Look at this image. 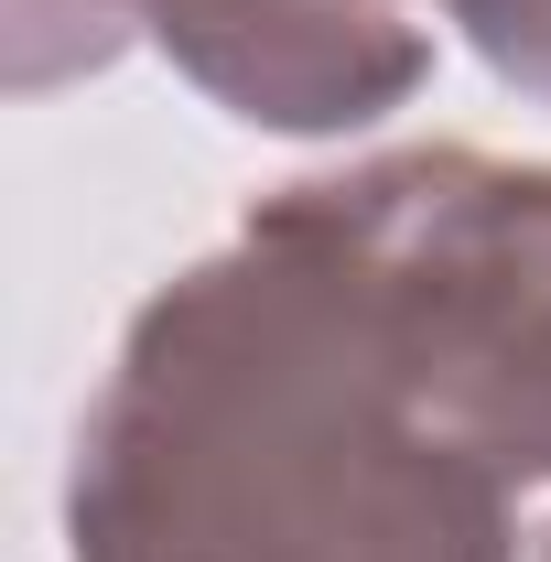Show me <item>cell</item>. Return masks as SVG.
<instances>
[{
	"mask_svg": "<svg viewBox=\"0 0 551 562\" xmlns=\"http://www.w3.org/2000/svg\"><path fill=\"white\" fill-rule=\"evenodd\" d=\"M508 476L432 432L346 281L271 227L131 314L66 465V562H519Z\"/></svg>",
	"mask_w": 551,
	"mask_h": 562,
	"instance_id": "6da1fadb",
	"label": "cell"
},
{
	"mask_svg": "<svg viewBox=\"0 0 551 562\" xmlns=\"http://www.w3.org/2000/svg\"><path fill=\"white\" fill-rule=\"evenodd\" d=\"M249 227L346 281L432 432L508 487H551V162L379 151L260 195Z\"/></svg>",
	"mask_w": 551,
	"mask_h": 562,
	"instance_id": "7a4b0ae2",
	"label": "cell"
},
{
	"mask_svg": "<svg viewBox=\"0 0 551 562\" xmlns=\"http://www.w3.org/2000/svg\"><path fill=\"white\" fill-rule=\"evenodd\" d=\"M131 44H162L249 131H368L432 76V33L401 0H11V87L44 98Z\"/></svg>",
	"mask_w": 551,
	"mask_h": 562,
	"instance_id": "3957f363",
	"label": "cell"
},
{
	"mask_svg": "<svg viewBox=\"0 0 551 562\" xmlns=\"http://www.w3.org/2000/svg\"><path fill=\"white\" fill-rule=\"evenodd\" d=\"M443 11H454V33L486 55L497 87H519V98L551 109V0H443Z\"/></svg>",
	"mask_w": 551,
	"mask_h": 562,
	"instance_id": "277c9868",
	"label": "cell"
},
{
	"mask_svg": "<svg viewBox=\"0 0 551 562\" xmlns=\"http://www.w3.org/2000/svg\"><path fill=\"white\" fill-rule=\"evenodd\" d=\"M530 562H551V519H541V541H530Z\"/></svg>",
	"mask_w": 551,
	"mask_h": 562,
	"instance_id": "5b68a950",
	"label": "cell"
}]
</instances>
